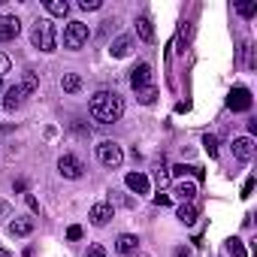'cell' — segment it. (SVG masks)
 Segmentation results:
<instances>
[{"label":"cell","mask_w":257,"mask_h":257,"mask_svg":"<svg viewBox=\"0 0 257 257\" xmlns=\"http://www.w3.org/2000/svg\"><path fill=\"white\" fill-rule=\"evenodd\" d=\"M88 112H91V118L97 124H115L124 115V100L115 91H97L91 97V103H88Z\"/></svg>","instance_id":"1"},{"label":"cell","mask_w":257,"mask_h":257,"mask_svg":"<svg viewBox=\"0 0 257 257\" xmlns=\"http://www.w3.org/2000/svg\"><path fill=\"white\" fill-rule=\"evenodd\" d=\"M31 43H34L40 52H46V55H52V52L58 49V31H55L52 19H37V25H34V31H31Z\"/></svg>","instance_id":"2"},{"label":"cell","mask_w":257,"mask_h":257,"mask_svg":"<svg viewBox=\"0 0 257 257\" xmlns=\"http://www.w3.org/2000/svg\"><path fill=\"white\" fill-rule=\"evenodd\" d=\"M88 37H91V31H88L85 22H70V25L64 28V49L79 52V49L88 43Z\"/></svg>","instance_id":"3"},{"label":"cell","mask_w":257,"mask_h":257,"mask_svg":"<svg viewBox=\"0 0 257 257\" xmlns=\"http://www.w3.org/2000/svg\"><path fill=\"white\" fill-rule=\"evenodd\" d=\"M97 161H100L103 167H109V170H118V167L124 164V152H121L118 143L103 140V143H97Z\"/></svg>","instance_id":"4"},{"label":"cell","mask_w":257,"mask_h":257,"mask_svg":"<svg viewBox=\"0 0 257 257\" xmlns=\"http://www.w3.org/2000/svg\"><path fill=\"white\" fill-rule=\"evenodd\" d=\"M58 173H61L64 179H73V182H76V179L85 176V164H82L76 155H61V158H58Z\"/></svg>","instance_id":"5"},{"label":"cell","mask_w":257,"mask_h":257,"mask_svg":"<svg viewBox=\"0 0 257 257\" xmlns=\"http://www.w3.org/2000/svg\"><path fill=\"white\" fill-rule=\"evenodd\" d=\"M251 91L248 88H242V85H236V88H230V94H227V106L233 109V112H248L251 109Z\"/></svg>","instance_id":"6"},{"label":"cell","mask_w":257,"mask_h":257,"mask_svg":"<svg viewBox=\"0 0 257 257\" xmlns=\"http://www.w3.org/2000/svg\"><path fill=\"white\" fill-rule=\"evenodd\" d=\"M152 79H155V73H152V64H146V61L131 70V88H134V91L152 88Z\"/></svg>","instance_id":"7"},{"label":"cell","mask_w":257,"mask_h":257,"mask_svg":"<svg viewBox=\"0 0 257 257\" xmlns=\"http://www.w3.org/2000/svg\"><path fill=\"white\" fill-rule=\"evenodd\" d=\"M112 215H115L112 203H109V200H100V203H94V206H91V212H88V221H91L94 227H106Z\"/></svg>","instance_id":"8"},{"label":"cell","mask_w":257,"mask_h":257,"mask_svg":"<svg viewBox=\"0 0 257 257\" xmlns=\"http://www.w3.org/2000/svg\"><path fill=\"white\" fill-rule=\"evenodd\" d=\"M124 185H127V191H134L137 197H143V194H149V191H152L149 176H146V173H140V170H137V173H127V176H124Z\"/></svg>","instance_id":"9"},{"label":"cell","mask_w":257,"mask_h":257,"mask_svg":"<svg viewBox=\"0 0 257 257\" xmlns=\"http://www.w3.org/2000/svg\"><path fill=\"white\" fill-rule=\"evenodd\" d=\"M134 46H137V40H134L131 34H121V37H115V40H112L109 55H112V58H127V55L134 52Z\"/></svg>","instance_id":"10"},{"label":"cell","mask_w":257,"mask_h":257,"mask_svg":"<svg viewBox=\"0 0 257 257\" xmlns=\"http://www.w3.org/2000/svg\"><path fill=\"white\" fill-rule=\"evenodd\" d=\"M233 158H236L239 164H248V161L254 158V140H251V137L233 140Z\"/></svg>","instance_id":"11"},{"label":"cell","mask_w":257,"mask_h":257,"mask_svg":"<svg viewBox=\"0 0 257 257\" xmlns=\"http://www.w3.org/2000/svg\"><path fill=\"white\" fill-rule=\"evenodd\" d=\"M115 251H118L121 257H134V254L140 251V236H134V233H121L118 242H115Z\"/></svg>","instance_id":"12"},{"label":"cell","mask_w":257,"mask_h":257,"mask_svg":"<svg viewBox=\"0 0 257 257\" xmlns=\"http://www.w3.org/2000/svg\"><path fill=\"white\" fill-rule=\"evenodd\" d=\"M19 34H22V22L16 16H4V19H0V43H10Z\"/></svg>","instance_id":"13"},{"label":"cell","mask_w":257,"mask_h":257,"mask_svg":"<svg viewBox=\"0 0 257 257\" xmlns=\"http://www.w3.org/2000/svg\"><path fill=\"white\" fill-rule=\"evenodd\" d=\"M25 97H28V94H25V88H22V85H13V88H7V97H4V109H7V112H16V109L25 103Z\"/></svg>","instance_id":"14"},{"label":"cell","mask_w":257,"mask_h":257,"mask_svg":"<svg viewBox=\"0 0 257 257\" xmlns=\"http://www.w3.org/2000/svg\"><path fill=\"white\" fill-rule=\"evenodd\" d=\"M176 218H179L185 227H194V224H197V218H200V209H197L194 203H182V206L176 209Z\"/></svg>","instance_id":"15"},{"label":"cell","mask_w":257,"mask_h":257,"mask_svg":"<svg viewBox=\"0 0 257 257\" xmlns=\"http://www.w3.org/2000/svg\"><path fill=\"white\" fill-rule=\"evenodd\" d=\"M137 37L143 43H155V28H152V19L149 16H140L137 19Z\"/></svg>","instance_id":"16"},{"label":"cell","mask_w":257,"mask_h":257,"mask_svg":"<svg viewBox=\"0 0 257 257\" xmlns=\"http://www.w3.org/2000/svg\"><path fill=\"white\" fill-rule=\"evenodd\" d=\"M34 233V221L31 218H16L10 221V236H31Z\"/></svg>","instance_id":"17"},{"label":"cell","mask_w":257,"mask_h":257,"mask_svg":"<svg viewBox=\"0 0 257 257\" xmlns=\"http://www.w3.org/2000/svg\"><path fill=\"white\" fill-rule=\"evenodd\" d=\"M173 194H176L182 203H194V197H197V185H194V182H179Z\"/></svg>","instance_id":"18"},{"label":"cell","mask_w":257,"mask_h":257,"mask_svg":"<svg viewBox=\"0 0 257 257\" xmlns=\"http://www.w3.org/2000/svg\"><path fill=\"white\" fill-rule=\"evenodd\" d=\"M61 88H64L67 94H76V91H82V76H79V73H64V79H61Z\"/></svg>","instance_id":"19"},{"label":"cell","mask_w":257,"mask_h":257,"mask_svg":"<svg viewBox=\"0 0 257 257\" xmlns=\"http://www.w3.org/2000/svg\"><path fill=\"white\" fill-rule=\"evenodd\" d=\"M46 10H49L52 16H61V19H64V16L70 13V4H67V0H46Z\"/></svg>","instance_id":"20"},{"label":"cell","mask_w":257,"mask_h":257,"mask_svg":"<svg viewBox=\"0 0 257 257\" xmlns=\"http://www.w3.org/2000/svg\"><path fill=\"white\" fill-rule=\"evenodd\" d=\"M185 173H191V176H194V179H197V182H200V179H203V170H200V167H185V164H176V167H173V173H170V176H176V179H179V176H185Z\"/></svg>","instance_id":"21"},{"label":"cell","mask_w":257,"mask_h":257,"mask_svg":"<svg viewBox=\"0 0 257 257\" xmlns=\"http://www.w3.org/2000/svg\"><path fill=\"white\" fill-rule=\"evenodd\" d=\"M137 100H140L143 106H152V103L158 100V88L152 85V88H143V91H137Z\"/></svg>","instance_id":"22"},{"label":"cell","mask_w":257,"mask_h":257,"mask_svg":"<svg viewBox=\"0 0 257 257\" xmlns=\"http://www.w3.org/2000/svg\"><path fill=\"white\" fill-rule=\"evenodd\" d=\"M227 251H230V257H248L245 254V245H242V239H227Z\"/></svg>","instance_id":"23"},{"label":"cell","mask_w":257,"mask_h":257,"mask_svg":"<svg viewBox=\"0 0 257 257\" xmlns=\"http://www.w3.org/2000/svg\"><path fill=\"white\" fill-rule=\"evenodd\" d=\"M37 85H40V79H37V73H34V70H28V73H25V82H22V88H25V94H34V91H37Z\"/></svg>","instance_id":"24"},{"label":"cell","mask_w":257,"mask_h":257,"mask_svg":"<svg viewBox=\"0 0 257 257\" xmlns=\"http://www.w3.org/2000/svg\"><path fill=\"white\" fill-rule=\"evenodd\" d=\"M236 13L242 19H251V16H257V4H254V0H248V4H236Z\"/></svg>","instance_id":"25"},{"label":"cell","mask_w":257,"mask_h":257,"mask_svg":"<svg viewBox=\"0 0 257 257\" xmlns=\"http://www.w3.org/2000/svg\"><path fill=\"white\" fill-rule=\"evenodd\" d=\"M203 149L209 152V158H218V140H215V137L206 134V137H203Z\"/></svg>","instance_id":"26"},{"label":"cell","mask_w":257,"mask_h":257,"mask_svg":"<svg viewBox=\"0 0 257 257\" xmlns=\"http://www.w3.org/2000/svg\"><path fill=\"white\" fill-rule=\"evenodd\" d=\"M155 182H158V188H167L170 185V170L167 167H158L155 170Z\"/></svg>","instance_id":"27"},{"label":"cell","mask_w":257,"mask_h":257,"mask_svg":"<svg viewBox=\"0 0 257 257\" xmlns=\"http://www.w3.org/2000/svg\"><path fill=\"white\" fill-rule=\"evenodd\" d=\"M100 7H103V0H79V10H85V13H94Z\"/></svg>","instance_id":"28"},{"label":"cell","mask_w":257,"mask_h":257,"mask_svg":"<svg viewBox=\"0 0 257 257\" xmlns=\"http://www.w3.org/2000/svg\"><path fill=\"white\" fill-rule=\"evenodd\" d=\"M85 257H106V248H103L100 242H94V245H88V251H85Z\"/></svg>","instance_id":"29"},{"label":"cell","mask_w":257,"mask_h":257,"mask_svg":"<svg viewBox=\"0 0 257 257\" xmlns=\"http://www.w3.org/2000/svg\"><path fill=\"white\" fill-rule=\"evenodd\" d=\"M155 203H158V206H170V203H173V197H170V194H164V191H158V194H155Z\"/></svg>","instance_id":"30"},{"label":"cell","mask_w":257,"mask_h":257,"mask_svg":"<svg viewBox=\"0 0 257 257\" xmlns=\"http://www.w3.org/2000/svg\"><path fill=\"white\" fill-rule=\"evenodd\" d=\"M10 67H13V64H10V58L0 52V79H4V73H10Z\"/></svg>","instance_id":"31"},{"label":"cell","mask_w":257,"mask_h":257,"mask_svg":"<svg viewBox=\"0 0 257 257\" xmlns=\"http://www.w3.org/2000/svg\"><path fill=\"white\" fill-rule=\"evenodd\" d=\"M79 236H82V227H70V230H67V239H73V242H76Z\"/></svg>","instance_id":"32"},{"label":"cell","mask_w":257,"mask_h":257,"mask_svg":"<svg viewBox=\"0 0 257 257\" xmlns=\"http://www.w3.org/2000/svg\"><path fill=\"white\" fill-rule=\"evenodd\" d=\"M251 191H254V179H248V182H245V188H242V197H251Z\"/></svg>","instance_id":"33"},{"label":"cell","mask_w":257,"mask_h":257,"mask_svg":"<svg viewBox=\"0 0 257 257\" xmlns=\"http://www.w3.org/2000/svg\"><path fill=\"white\" fill-rule=\"evenodd\" d=\"M0 215H10V203H4V200H0Z\"/></svg>","instance_id":"34"},{"label":"cell","mask_w":257,"mask_h":257,"mask_svg":"<svg viewBox=\"0 0 257 257\" xmlns=\"http://www.w3.org/2000/svg\"><path fill=\"white\" fill-rule=\"evenodd\" d=\"M176 257H194V254H185V248H179V251H176Z\"/></svg>","instance_id":"35"},{"label":"cell","mask_w":257,"mask_h":257,"mask_svg":"<svg viewBox=\"0 0 257 257\" xmlns=\"http://www.w3.org/2000/svg\"><path fill=\"white\" fill-rule=\"evenodd\" d=\"M0 257H10V251H7V248H0Z\"/></svg>","instance_id":"36"},{"label":"cell","mask_w":257,"mask_h":257,"mask_svg":"<svg viewBox=\"0 0 257 257\" xmlns=\"http://www.w3.org/2000/svg\"><path fill=\"white\" fill-rule=\"evenodd\" d=\"M0 88H4V79H0Z\"/></svg>","instance_id":"37"},{"label":"cell","mask_w":257,"mask_h":257,"mask_svg":"<svg viewBox=\"0 0 257 257\" xmlns=\"http://www.w3.org/2000/svg\"><path fill=\"white\" fill-rule=\"evenodd\" d=\"M140 257H149V254H140Z\"/></svg>","instance_id":"38"}]
</instances>
